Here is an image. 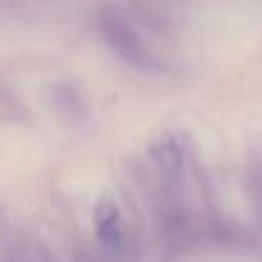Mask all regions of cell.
Returning a JSON list of instances; mask_svg holds the SVG:
<instances>
[{"label": "cell", "instance_id": "cell-1", "mask_svg": "<svg viewBox=\"0 0 262 262\" xmlns=\"http://www.w3.org/2000/svg\"><path fill=\"white\" fill-rule=\"evenodd\" d=\"M97 28L101 32V39L108 44V49L120 60H124L127 64L140 69V72H159L161 69V64L154 58V53H149L145 41L140 39V35L134 30V26L122 14H118V12L99 14Z\"/></svg>", "mask_w": 262, "mask_h": 262}]
</instances>
